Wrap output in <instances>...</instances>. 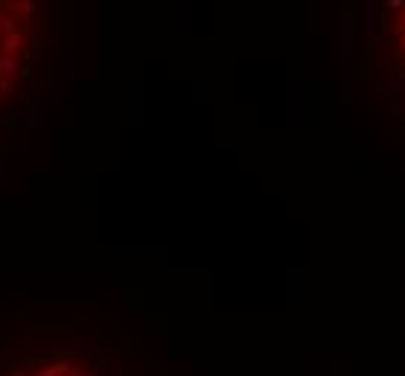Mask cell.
<instances>
[{
	"label": "cell",
	"mask_w": 405,
	"mask_h": 376,
	"mask_svg": "<svg viewBox=\"0 0 405 376\" xmlns=\"http://www.w3.org/2000/svg\"><path fill=\"white\" fill-rule=\"evenodd\" d=\"M24 35H26L24 29L6 35V38H3V44H0V47H3V52H6V55H18V52L24 49Z\"/></svg>",
	"instance_id": "cell-1"
},
{
	"label": "cell",
	"mask_w": 405,
	"mask_h": 376,
	"mask_svg": "<svg viewBox=\"0 0 405 376\" xmlns=\"http://www.w3.org/2000/svg\"><path fill=\"white\" fill-rule=\"evenodd\" d=\"M18 67H21V61H18V55H0V75H18Z\"/></svg>",
	"instance_id": "cell-2"
},
{
	"label": "cell",
	"mask_w": 405,
	"mask_h": 376,
	"mask_svg": "<svg viewBox=\"0 0 405 376\" xmlns=\"http://www.w3.org/2000/svg\"><path fill=\"white\" fill-rule=\"evenodd\" d=\"M70 371H72L70 362H58V365H47L38 376H64V374H70Z\"/></svg>",
	"instance_id": "cell-3"
},
{
	"label": "cell",
	"mask_w": 405,
	"mask_h": 376,
	"mask_svg": "<svg viewBox=\"0 0 405 376\" xmlns=\"http://www.w3.org/2000/svg\"><path fill=\"white\" fill-rule=\"evenodd\" d=\"M12 9L21 12V15H26V18H32V15L38 12V0H21V3H15Z\"/></svg>",
	"instance_id": "cell-4"
},
{
	"label": "cell",
	"mask_w": 405,
	"mask_h": 376,
	"mask_svg": "<svg viewBox=\"0 0 405 376\" xmlns=\"http://www.w3.org/2000/svg\"><path fill=\"white\" fill-rule=\"evenodd\" d=\"M52 38H49V32H41V35H32L29 38V44H32V52H41L47 44H49Z\"/></svg>",
	"instance_id": "cell-5"
},
{
	"label": "cell",
	"mask_w": 405,
	"mask_h": 376,
	"mask_svg": "<svg viewBox=\"0 0 405 376\" xmlns=\"http://www.w3.org/2000/svg\"><path fill=\"white\" fill-rule=\"evenodd\" d=\"M0 29H3V35H12V32H18L21 26H18V21H15V18L3 15V21H0Z\"/></svg>",
	"instance_id": "cell-6"
},
{
	"label": "cell",
	"mask_w": 405,
	"mask_h": 376,
	"mask_svg": "<svg viewBox=\"0 0 405 376\" xmlns=\"http://www.w3.org/2000/svg\"><path fill=\"white\" fill-rule=\"evenodd\" d=\"M12 90H15V81L6 78V75H0V95H9Z\"/></svg>",
	"instance_id": "cell-7"
},
{
	"label": "cell",
	"mask_w": 405,
	"mask_h": 376,
	"mask_svg": "<svg viewBox=\"0 0 405 376\" xmlns=\"http://www.w3.org/2000/svg\"><path fill=\"white\" fill-rule=\"evenodd\" d=\"M24 32H26V35H35V15H32V18H24Z\"/></svg>",
	"instance_id": "cell-8"
},
{
	"label": "cell",
	"mask_w": 405,
	"mask_h": 376,
	"mask_svg": "<svg viewBox=\"0 0 405 376\" xmlns=\"http://www.w3.org/2000/svg\"><path fill=\"white\" fill-rule=\"evenodd\" d=\"M18 75H21V78H32V67L29 64H21V67H18Z\"/></svg>",
	"instance_id": "cell-9"
},
{
	"label": "cell",
	"mask_w": 405,
	"mask_h": 376,
	"mask_svg": "<svg viewBox=\"0 0 405 376\" xmlns=\"http://www.w3.org/2000/svg\"><path fill=\"white\" fill-rule=\"evenodd\" d=\"M70 376H93V374H84V371H78V368H72V371H70Z\"/></svg>",
	"instance_id": "cell-10"
},
{
	"label": "cell",
	"mask_w": 405,
	"mask_h": 376,
	"mask_svg": "<svg viewBox=\"0 0 405 376\" xmlns=\"http://www.w3.org/2000/svg\"><path fill=\"white\" fill-rule=\"evenodd\" d=\"M12 376H26V371H15Z\"/></svg>",
	"instance_id": "cell-11"
},
{
	"label": "cell",
	"mask_w": 405,
	"mask_h": 376,
	"mask_svg": "<svg viewBox=\"0 0 405 376\" xmlns=\"http://www.w3.org/2000/svg\"><path fill=\"white\" fill-rule=\"evenodd\" d=\"M0 21H3V15H0Z\"/></svg>",
	"instance_id": "cell-12"
}]
</instances>
